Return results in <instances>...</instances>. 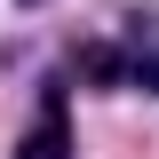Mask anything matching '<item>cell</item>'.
<instances>
[{
	"label": "cell",
	"instance_id": "1",
	"mask_svg": "<svg viewBox=\"0 0 159 159\" xmlns=\"http://www.w3.org/2000/svg\"><path fill=\"white\" fill-rule=\"evenodd\" d=\"M8 159H72V119H64V88H48L40 119L16 135V151H8Z\"/></svg>",
	"mask_w": 159,
	"mask_h": 159
}]
</instances>
